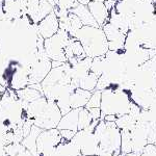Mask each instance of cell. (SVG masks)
I'll use <instances>...</instances> for the list:
<instances>
[{
  "instance_id": "7a4b0ae2",
  "label": "cell",
  "mask_w": 156,
  "mask_h": 156,
  "mask_svg": "<svg viewBox=\"0 0 156 156\" xmlns=\"http://www.w3.org/2000/svg\"><path fill=\"white\" fill-rule=\"evenodd\" d=\"M95 133L99 140L97 156L121 155V130L115 122L100 120L95 128Z\"/></svg>"
},
{
  "instance_id": "f546056e",
  "label": "cell",
  "mask_w": 156,
  "mask_h": 156,
  "mask_svg": "<svg viewBox=\"0 0 156 156\" xmlns=\"http://www.w3.org/2000/svg\"><path fill=\"white\" fill-rule=\"evenodd\" d=\"M79 4H83V5H87L92 0H76Z\"/></svg>"
},
{
  "instance_id": "8fae6325",
  "label": "cell",
  "mask_w": 156,
  "mask_h": 156,
  "mask_svg": "<svg viewBox=\"0 0 156 156\" xmlns=\"http://www.w3.org/2000/svg\"><path fill=\"white\" fill-rule=\"evenodd\" d=\"M37 34L44 40L49 39L57 34L59 30V20L54 11L37 24Z\"/></svg>"
},
{
  "instance_id": "7402d4cb",
  "label": "cell",
  "mask_w": 156,
  "mask_h": 156,
  "mask_svg": "<svg viewBox=\"0 0 156 156\" xmlns=\"http://www.w3.org/2000/svg\"><path fill=\"white\" fill-rule=\"evenodd\" d=\"M105 69H106V58H105V55L93 58L92 65H90V72L96 74L98 77H100L104 73Z\"/></svg>"
},
{
  "instance_id": "4316f807",
  "label": "cell",
  "mask_w": 156,
  "mask_h": 156,
  "mask_svg": "<svg viewBox=\"0 0 156 156\" xmlns=\"http://www.w3.org/2000/svg\"><path fill=\"white\" fill-rule=\"evenodd\" d=\"M87 110L94 120H101V108H90Z\"/></svg>"
},
{
  "instance_id": "52a82bcc",
  "label": "cell",
  "mask_w": 156,
  "mask_h": 156,
  "mask_svg": "<svg viewBox=\"0 0 156 156\" xmlns=\"http://www.w3.org/2000/svg\"><path fill=\"white\" fill-rule=\"evenodd\" d=\"M62 115L57 106L56 102L48 100L46 106L42 112L34 119V125L40 127L43 130L54 129L58 126V123Z\"/></svg>"
},
{
  "instance_id": "7c38bea8",
  "label": "cell",
  "mask_w": 156,
  "mask_h": 156,
  "mask_svg": "<svg viewBox=\"0 0 156 156\" xmlns=\"http://www.w3.org/2000/svg\"><path fill=\"white\" fill-rule=\"evenodd\" d=\"M90 14L94 17V19L96 20L100 27H103L104 24H106L109 20V11L106 9L104 2H99V1H90L87 4Z\"/></svg>"
},
{
  "instance_id": "8992f818",
  "label": "cell",
  "mask_w": 156,
  "mask_h": 156,
  "mask_svg": "<svg viewBox=\"0 0 156 156\" xmlns=\"http://www.w3.org/2000/svg\"><path fill=\"white\" fill-rule=\"evenodd\" d=\"M100 120H95L89 128L79 130L73 137V142L79 147L82 156H97L99 152V140L95 133V128Z\"/></svg>"
},
{
  "instance_id": "d4e9b609",
  "label": "cell",
  "mask_w": 156,
  "mask_h": 156,
  "mask_svg": "<svg viewBox=\"0 0 156 156\" xmlns=\"http://www.w3.org/2000/svg\"><path fill=\"white\" fill-rule=\"evenodd\" d=\"M140 156H156V145L150 144L146 146V148L142 152Z\"/></svg>"
},
{
  "instance_id": "484cf974",
  "label": "cell",
  "mask_w": 156,
  "mask_h": 156,
  "mask_svg": "<svg viewBox=\"0 0 156 156\" xmlns=\"http://www.w3.org/2000/svg\"><path fill=\"white\" fill-rule=\"evenodd\" d=\"M59 131L64 140H72L74 135L76 134V132L71 131V130H59Z\"/></svg>"
},
{
  "instance_id": "d6a6232c",
  "label": "cell",
  "mask_w": 156,
  "mask_h": 156,
  "mask_svg": "<svg viewBox=\"0 0 156 156\" xmlns=\"http://www.w3.org/2000/svg\"><path fill=\"white\" fill-rule=\"evenodd\" d=\"M155 145H156V144H155Z\"/></svg>"
},
{
  "instance_id": "44dd1931",
  "label": "cell",
  "mask_w": 156,
  "mask_h": 156,
  "mask_svg": "<svg viewBox=\"0 0 156 156\" xmlns=\"http://www.w3.org/2000/svg\"><path fill=\"white\" fill-rule=\"evenodd\" d=\"M94 119L90 115V112L85 107L80 108L79 110V122H78V131L89 128L94 122Z\"/></svg>"
},
{
  "instance_id": "30bf717a",
  "label": "cell",
  "mask_w": 156,
  "mask_h": 156,
  "mask_svg": "<svg viewBox=\"0 0 156 156\" xmlns=\"http://www.w3.org/2000/svg\"><path fill=\"white\" fill-rule=\"evenodd\" d=\"M105 37L108 42V48L112 51H124L125 50V42H126V36L119 28L107 22L102 27Z\"/></svg>"
},
{
  "instance_id": "5bb4252c",
  "label": "cell",
  "mask_w": 156,
  "mask_h": 156,
  "mask_svg": "<svg viewBox=\"0 0 156 156\" xmlns=\"http://www.w3.org/2000/svg\"><path fill=\"white\" fill-rule=\"evenodd\" d=\"M48 156H82L79 147L73 140H64Z\"/></svg>"
},
{
  "instance_id": "277c9868",
  "label": "cell",
  "mask_w": 156,
  "mask_h": 156,
  "mask_svg": "<svg viewBox=\"0 0 156 156\" xmlns=\"http://www.w3.org/2000/svg\"><path fill=\"white\" fill-rule=\"evenodd\" d=\"M132 100L128 92L121 89H108L102 90L101 120L105 115H115L117 118L129 114Z\"/></svg>"
},
{
  "instance_id": "3957f363",
  "label": "cell",
  "mask_w": 156,
  "mask_h": 156,
  "mask_svg": "<svg viewBox=\"0 0 156 156\" xmlns=\"http://www.w3.org/2000/svg\"><path fill=\"white\" fill-rule=\"evenodd\" d=\"M74 37L81 43L87 56L90 58L103 56L109 51L102 27L83 26L75 34Z\"/></svg>"
},
{
  "instance_id": "6da1fadb",
  "label": "cell",
  "mask_w": 156,
  "mask_h": 156,
  "mask_svg": "<svg viewBox=\"0 0 156 156\" xmlns=\"http://www.w3.org/2000/svg\"><path fill=\"white\" fill-rule=\"evenodd\" d=\"M27 120L26 110L16 90H5L0 98V144L22 143Z\"/></svg>"
},
{
  "instance_id": "9c48e42d",
  "label": "cell",
  "mask_w": 156,
  "mask_h": 156,
  "mask_svg": "<svg viewBox=\"0 0 156 156\" xmlns=\"http://www.w3.org/2000/svg\"><path fill=\"white\" fill-rule=\"evenodd\" d=\"M140 46L147 49L156 50V14L149 21L133 29Z\"/></svg>"
},
{
  "instance_id": "4dcf8cb0",
  "label": "cell",
  "mask_w": 156,
  "mask_h": 156,
  "mask_svg": "<svg viewBox=\"0 0 156 156\" xmlns=\"http://www.w3.org/2000/svg\"><path fill=\"white\" fill-rule=\"evenodd\" d=\"M92 1H99V2H104L105 0H92Z\"/></svg>"
},
{
  "instance_id": "1f68e13d",
  "label": "cell",
  "mask_w": 156,
  "mask_h": 156,
  "mask_svg": "<svg viewBox=\"0 0 156 156\" xmlns=\"http://www.w3.org/2000/svg\"><path fill=\"white\" fill-rule=\"evenodd\" d=\"M155 90H156V83H155Z\"/></svg>"
},
{
  "instance_id": "e0dca14e",
  "label": "cell",
  "mask_w": 156,
  "mask_h": 156,
  "mask_svg": "<svg viewBox=\"0 0 156 156\" xmlns=\"http://www.w3.org/2000/svg\"><path fill=\"white\" fill-rule=\"evenodd\" d=\"M16 94L20 99V101L22 102V104L24 105V107H26L29 103L36 101L37 99L44 96L41 90L31 87V85H28V87H24L22 90H16Z\"/></svg>"
},
{
  "instance_id": "d6986e66",
  "label": "cell",
  "mask_w": 156,
  "mask_h": 156,
  "mask_svg": "<svg viewBox=\"0 0 156 156\" xmlns=\"http://www.w3.org/2000/svg\"><path fill=\"white\" fill-rule=\"evenodd\" d=\"M98 79H99V77H98L96 74L90 72L87 76H84L79 81V83H78V87L93 93L94 90H96Z\"/></svg>"
},
{
  "instance_id": "f1b7e54d",
  "label": "cell",
  "mask_w": 156,
  "mask_h": 156,
  "mask_svg": "<svg viewBox=\"0 0 156 156\" xmlns=\"http://www.w3.org/2000/svg\"><path fill=\"white\" fill-rule=\"evenodd\" d=\"M142 153H137V152H129L126 154H122V156H140Z\"/></svg>"
},
{
  "instance_id": "4fadbf2b",
  "label": "cell",
  "mask_w": 156,
  "mask_h": 156,
  "mask_svg": "<svg viewBox=\"0 0 156 156\" xmlns=\"http://www.w3.org/2000/svg\"><path fill=\"white\" fill-rule=\"evenodd\" d=\"M79 110L80 108L71 109L68 114L64 115L60 119L57 129L58 130H71L78 131V122H79Z\"/></svg>"
},
{
  "instance_id": "ba28073f",
  "label": "cell",
  "mask_w": 156,
  "mask_h": 156,
  "mask_svg": "<svg viewBox=\"0 0 156 156\" xmlns=\"http://www.w3.org/2000/svg\"><path fill=\"white\" fill-rule=\"evenodd\" d=\"M62 142V137L57 128L42 130L37 140V156H48Z\"/></svg>"
},
{
  "instance_id": "2e32d148",
  "label": "cell",
  "mask_w": 156,
  "mask_h": 156,
  "mask_svg": "<svg viewBox=\"0 0 156 156\" xmlns=\"http://www.w3.org/2000/svg\"><path fill=\"white\" fill-rule=\"evenodd\" d=\"M92 96V92L82 90L80 87H77L73 90L70 97V104H71L72 109L75 108H82L85 107L89 102L90 98Z\"/></svg>"
},
{
  "instance_id": "603a6c76",
  "label": "cell",
  "mask_w": 156,
  "mask_h": 156,
  "mask_svg": "<svg viewBox=\"0 0 156 156\" xmlns=\"http://www.w3.org/2000/svg\"><path fill=\"white\" fill-rule=\"evenodd\" d=\"M101 96L102 92L101 90H94L92 93V96H90L89 102H87L85 108L90 109V108H100L101 107Z\"/></svg>"
},
{
  "instance_id": "83f0119b",
  "label": "cell",
  "mask_w": 156,
  "mask_h": 156,
  "mask_svg": "<svg viewBox=\"0 0 156 156\" xmlns=\"http://www.w3.org/2000/svg\"><path fill=\"white\" fill-rule=\"evenodd\" d=\"M118 0H105L104 1V4L106 6V9L109 11V12L112 11V9L115 7V4H117Z\"/></svg>"
},
{
  "instance_id": "ac0fdd59",
  "label": "cell",
  "mask_w": 156,
  "mask_h": 156,
  "mask_svg": "<svg viewBox=\"0 0 156 156\" xmlns=\"http://www.w3.org/2000/svg\"><path fill=\"white\" fill-rule=\"evenodd\" d=\"M42 130L43 129H41L40 127L34 125L31 130H30V132L23 138V140H22V143H21L34 156H37V136L40 135V133L42 132Z\"/></svg>"
},
{
  "instance_id": "5b68a950",
  "label": "cell",
  "mask_w": 156,
  "mask_h": 156,
  "mask_svg": "<svg viewBox=\"0 0 156 156\" xmlns=\"http://www.w3.org/2000/svg\"><path fill=\"white\" fill-rule=\"evenodd\" d=\"M71 36L66 30L59 28L57 34L49 39L44 40V49L47 56L52 62H67V57L65 55V48L69 44Z\"/></svg>"
},
{
  "instance_id": "cb8c5ba5",
  "label": "cell",
  "mask_w": 156,
  "mask_h": 156,
  "mask_svg": "<svg viewBox=\"0 0 156 156\" xmlns=\"http://www.w3.org/2000/svg\"><path fill=\"white\" fill-rule=\"evenodd\" d=\"M142 69L146 70V71L152 73L154 76H156V54L152 55L145 64H143L142 66H140Z\"/></svg>"
},
{
  "instance_id": "9a60e30c",
  "label": "cell",
  "mask_w": 156,
  "mask_h": 156,
  "mask_svg": "<svg viewBox=\"0 0 156 156\" xmlns=\"http://www.w3.org/2000/svg\"><path fill=\"white\" fill-rule=\"evenodd\" d=\"M70 12L75 14L76 16L81 20L83 26H93V27H100L94 17L90 14L87 5H83V4L77 3L73 9H70Z\"/></svg>"
},
{
  "instance_id": "ffe728a7",
  "label": "cell",
  "mask_w": 156,
  "mask_h": 156,
  "mask_svg": "<svg viewBox=\"0 0 156 156\" xmlns=\"http://www.w3.org/2000/svg\"><path fill=\"white\" fill-rule=\"evenodd\" d=\"M137 120L135 118H133L130 114L124 115L122 117L117 118L115 120V124L117 126L120 128L121 131H131L133 129V127L135 126Z\"/></svg>"
}]
</instances>
